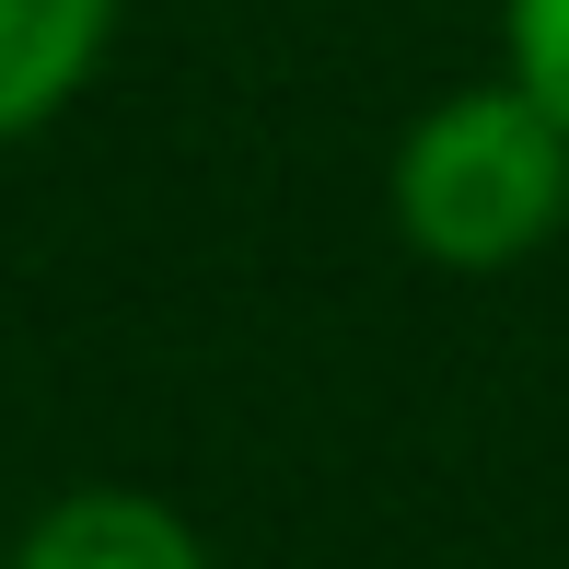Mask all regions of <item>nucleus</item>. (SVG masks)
Returning a JSON list of instances; mask_svg holds the SVG:
<instances>
[{"mask_svg": "<svg viewBox=\"0 0 569 569\" xmlns=\"http://www.w3.org/2000/svg\"><path fill=\"white\" fill-rule=\"evenodd\" d=\"M383 198H396L407 256H430L453 279H500L569 232V117L547 93H523L511 70L465 82L407 117Z\"/></svg>", "mask_w": 569, "mask_h": 569, "instance_id": "1", "label": "nucleus"}, {"mask_svg": "<svg viewBox=\"0 0 569 569\" xmlns=\"http://www.w3.org/2000/svg\"><path fill=\"white\" fill-rule=\"evenodd\" d=\"M12 569H210V547L151 488H70V500H47L23 523Z\"/></svg>", "mask_w": 569, "mask_h": 569, "instance_id": "2", "label": "nucleus"}, {"mask_svg": "<svg viewBox=\"0 0 569 569\" xmlns=\"http://www.w3.org/2000/svg\"><path fill=\"white\" fill-rule=\"evenodd\" d=\"M117 47V0H0V140H36L82 106Z\"/></svg>", "mask_w": 569, "mask_h": 569, "instance_id": "3", "label": "nucleus"}, {"mask_svg": "<svg viewBox=\"0 0 569 569\" xmlns=\"http://www.w3.org/2000/svg\"><path fill=\"white\" fill-rule=\"evenodd\" d=\"M500 70L569 117V0H500Z\"/></svg>", "mask_w": 569, "mask_h": 569, "instance_id": "4", "label": "nucleus"}]
</instances>
